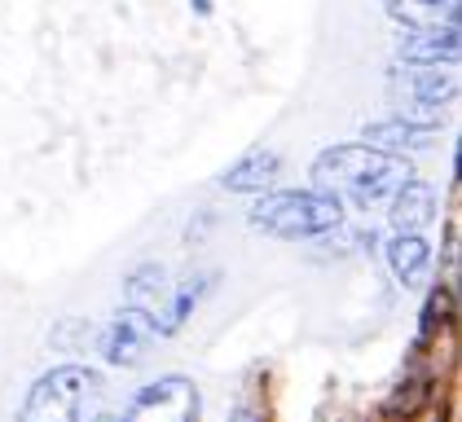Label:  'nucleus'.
I'll return each mask as SVG.
<instances>
[{
  "label": "nucleus",
  "mask_w": 462,
  "mask_h": 422,
  "mask_svg": "<svg viewBox=\"0 0 462 422\" xmlns=\"http://www.w3.org/2000/svg\"><path fill=\"white\" fill-rule=\"evenodd\" d=\"M313 180H318L326 194L348 189L356 207L370 211L410 180V163H405V154H392V150L335 145V150H326L318 163H313Z\"/></svg>",
  "instance_id": "f257e3e1"
},
{
  "label": "nucleus",
  "mask_w": 462,
  "mask_h": 422,
  "mask_svg": "<svg viewBox=\"0 0 462 422\" xmlns=\"http://www.w3.org/2000/svg\"><path fill=\"white\" fill-rule=\"evenodd\" d=\"M251 225L273 238H321L344 225V203L326 189H286L264 194L251 207Z\"/></svg>",
  "instance_id": "f03ea898"
},
{
  "label": "nucleus",
  "mask_w": 462,
  "mask_h": 422,
  "mask_svg": "<svg viewBox=\"0 0 462 422\" xmlns=\"http://www.w3.org/2000/svg\"><path fill=\"white\" fill-rule=\"evenodd\" d=\"M102 400V374L88 365H58L27 391L18 422H88Z\"/></svg>",
  "instance_id": "7ed1b4c3"
},
{
  "label": "nucleus",
  "mask_w": 462,
  "mask_h": 422,
  "mask_svg": "<svg viewBox=\"0 0 462 422\" xmlns=\"http://www.w3.org/2000/svg\"><path fill=\"white\" fill-rule=\"evenodd\" d=\"M194 414H199V387L180 374H168V379L145 383L128 400L119 422H194Z\"/></svg>",
  "instance_id": "20e7f679"
},
{
  "label": "nucleus",
  "mask_w": 462,
  "mask_h": 422,
  "mask_svg": "<svg viewBox=\"0 0 462 422\" xmlns=\"http://www.w3.org/2000/svg\"><path fill=\"white\" fill-rule=\"evenodd\" d=\"M154 339H159L154 321L145 313H137V308H124V313L97 335V352L106 356L110 365H137Z\"/></svg>",
  "instance_id": "39448f33"
},
{
  "label": "nucleus",
  "mask_w": 462,
  "mask_h": 422,
  "mask_svg": "<svg viewBox=\"0 0 462 422\" xmlns=\"http://www.w3.org/2000/svg\"><path fill=\"white\" fill-rule=\"evenodd\" d=\"M401 62L410 67H440L458 58V27H410L401 40Z\"/></svg>",
  "instance_id": "423d86ee"
},
{
  "label": "nucleus",
  "mask_w": 462,
  "mask_h": 422,
  "mask_svg": "<svg viewBox=\"0 0 462 422\" xmlns=\"http://www.w3.org/2000/svg\"><path fill=\"white\" fill-rule=\"evenodd\" d=\"M431 220H436V189L410 176L392 194V225H396V234H419Z\"/></svg>",
  "instance_id": "0eeeda50"
},
{
  "label": "nucleus",
  "mask_w": 462,
  "mask_h": 422,
  "mask_svg": "<svg viewBox=\"0 0 462 422\" xmlns=\"http://www.w3.org/2000/svg\"><path fill=\"white\" fill-rule=\"evenodd\" d=\"M278 172H282V159L269 154V150H255V154H247L243 163H234L229 172L220 176V185L229 194H269V185L278 180Z\"/></svg>",
  "instance_id": "6e6552de"
},
{
  "label": "nucleus",
  "mask_w": 462,
  "mask_h": 422,
  "mask_svg": "<svg viewBox=\"0 0 462 422\" xmlns=\"http://www.w3.org/2000/svg\"><path fill=\"white\" fill-rule=\"evenodd\" d=\"M388 264L405 286H423L427 273H431V246L419 234H396L388 246Z\"/></svg>",
  "instance_id": "1a4fd4ad"
},
{
  "label": "nucleus",
  "mask_w": 462,
  "mask_h": 422,
  "mask_svg": "<svg viewBox=\"0 0 462 422\" xmlns=\"http://www.w3.org/2000/svg\"><path fill=\"white\" fill-rule=\"evenodd\" d=\"M365 141L379 145V150H427L436 141V128H423V124H410V119H383V124H365Z\"/></svg>",
  "instance_id": "9d476101"
},
{
  "label": "nucleus",
  "mask_w": 462,
  "mask_h": 422,
  "mask_svg": "<svg viewBox=\"0 0 462 422\" xmlns=\"http://www.w3.org/2000/svg\"><path fill=\"white\" fill-rule=\"evenodd\" d=\"M405 27H458V0H383Z\"/></svg>",
  "instance_id": "9b49d317"
},
{
  "label": "nucleus",
  "mask_w": 462,
  "mask_h": 422,
  "mask_svg": "<svg viewBox=\"0 0 462 422\" xmlns=\"http://www.w3.org/2000/svg\"><path fill=\"white\" fill-rule=\"evenodd\" d=\"M449 308H454L449 290H436V295L427 299V313H423V339H427V335H436V321H449Z\"/></svg>",
  "instance_id": "f8f14e48"
},
{
  "label": "nucleus",
  "mask_w": 462,
  "mask_h": 422,
  "mask_svg": "<svg viewBox=\"0 0 462 422\" xmlns=\"http://www.w3.org/2000/svg\"><path fill=\"white\" fill-rule=\"evenodd\" d=\"M234 422H260V414H255V409H238V414H234Z\"/></svg>",
  "instance_id": "ddd939ff"
},
{
  "label": "nucleus",
  "mask_w": 462,
  "mask_h": 422,
  "mask_svg": "<svg viewBox=\"0 0 462 422\" xmlns=\"http://www.w3.org/2000/svg\"><path fill=\"white\" fill-rule=\"evenodd\" d=\"M93 422H119V418H110V414H102V418H93Z\"/></svg>",
  "instance_id": "4468645a"
}]
</instances>
